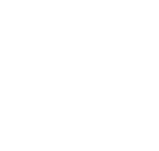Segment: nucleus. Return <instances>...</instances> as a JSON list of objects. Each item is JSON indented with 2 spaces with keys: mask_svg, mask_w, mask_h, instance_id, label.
I'll list each match as a JSON object with an SVG mask.
<instances>
[]
</instances>
